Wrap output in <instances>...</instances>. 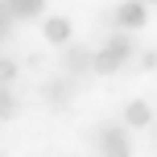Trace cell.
<instances>
[{"label": "cell", "mask_w": 157, "mask_h": 157, "mask_svg": "<svg viewBox=\"0 0 157 157\" xmlns=\"http://www.w3.org/2000/svg\"><path fill=\"white\" fill-rule=\"evenodd\" d=\"M132 58V37H128L124 29L116 33V37L108 41V46H99L91 54V71H99V75H112V71H120V66Z\"/></svg>", "instance_id": "6da1fadb"}, {"label": "cell", "mask_w": 157, "mask_h": 157, "mask_svg": "<svg viewBox=\"0 0 157 157\" xmlns=\"http://www.w3.org/2000/svg\"><path fill=\"white\" fill-rule=\"evenodd\" d=\"M95 141H99V157H132V141L124 124H99Z\"/></svg>", "instance_id": "7a4b0ae2"}, {"label": "cell", "mask_w": 157, "mask_h": 157, "mask_svg": "<svg viewBox=\"0 0 157 157\" xmlns=\"http://www.w3.org/2000/svg\"><path fill=\"white\" fill-rule=\"evenodd\" d=\"M149 21V17H145V4L141 0H124V4L116 8V13H112V25H116V29H141V25Z\"/></svg>", "instance_id": "3957f363"}, {"label": "cell", "mask_w": 157, "mask_h": 157, "mask_svg": "<svg viewBox=\"0 0 157 157\" xmlns=\"http://www.w3.org/2000/svg\"><path fill=\"white\" fill-rule=\"evenodd\" d=\"M62 62H66V71H71V78H83L87 71H91V50H83V46H71Z\"/></svg>", "instance_id": "277c9868"}, {"label": "cell", "mask_w": 157, "mask_h": 157, "mask_svg": "<svg viewBox=\"0 0 157 157\" xmlns=\"http://www.w3.org/2000/svg\"><path fill=\"white\" fill-rule=\"evenodd\" d=\"M41 33H46V41H54V46H66V41H71V21H66V17H46Z\"/></svg>", "instance_id": "5b68a950"}, {"label": "cell", "mask_w": 157, "mask_h": 157, "mask_svg": "<svg viewBox=\"0 0 157 157\" xmlns=\"http://www.w3.org/2000/svg\"><path fill=\"white\" fill-rule=\"evenodd\" d=\"M149 120H153V112H149L145 99H132V103L124 108V128H145Z\"/></svg>", "instance_id": "8992f818"}, {"label": "cell", "mask_w": 157, "mask_h": 157, "mask_svg": "<svg viewBox=\"0 0 157 157\" xmlns=\"http://www.w3.org/2000/svg\"><path fill=\"white\" fill-rule=\"evenodd\" d=\"M0 4H4L13 17H41L46 0H0Z\"/></svg>", "instance_id": "52a82bcc"}, {"label": "cell", "mask_w": 157, "mask_h": 157, "mask_svg": "<svg viewBox=\"0 0 157 157\" xmlns=\"http://www.w3.org/2000/svg\"><path fill=\"white\" fill-rule=\"evenodd\" d=\"M13 78H17V62L13 58H0V87H13Z\"/></svg>", "instance_id": "ba28073f"}, {"label": "cell", "mask_w": 157, "mask_h": 157, "mask_svg": "<svg viewBox=\"0 0 157 157\" xmlns=\"http://www.w3.org/2000/svg\"><path fill=\"white\" fill-rule=\"evenodd\" d=\"M17 112V99H13V91L8 87H0V116H13Z\"/></svg>", "instance_id": "9c48e42d"}, {"label": "cell", "mask_w": 157, "mask_h": 157, "mask_svg": "<svg viewBox=\"0 0 157 157\" xmlns=\"http://www.w3.org/2000/svg\"><path fill=\"white\" fill-rule=\"evenodd\" d=\"M13 21H17V17L8 13L4 4H0V41H8V33H13Z\"/></svg>", "instance_id": "30bf717a"}, {"label": "cell", "mask_w": 157, "mask_h": 157, "mask_svg": "<svg viewBox=\"0 0 157 157\" xmlns=\"http://www.w3.org/2000/svg\"><path fill=\"white\" fill-rule=\"evenodd\" d=\"M141 4H153V0H141Z\"/></svg>", "instance_id": "8fae6325"}]
</instances>
